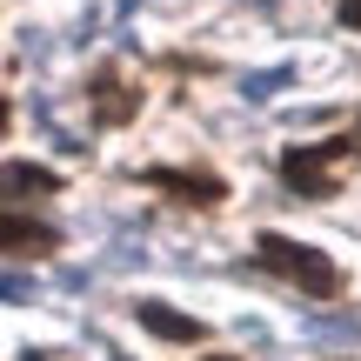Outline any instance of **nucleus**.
I'll list each match as a JSON object with an SVG mask.
<instances>
[{"mask_svg": "<svg viewBox=\"0 0 361 361\" xmlns=\"http://www.w3.org/2000/svg\"><path fill=\"white\" fill-rule=\"evenodd\" d=\"M255 255H261V268H274L281 281H295L308 301H341L348 295V274H341L322 247H308V241H288V234L268 228V234H255Z\"/></svg>", "mask_w": 361, "mask_h": 361, "instance_id": "f03ea898", "label": "nucleus"}, {"mask_svg": "<svg viewBox=\"0 0 361 361\" xmlns=\"http://www.w3.org/2000/svg\"><path fill=\"white\" fill-rule=\"evenodd\" d=\"M134 322L147 328V335H161V341H207V322H194V314H180L168 308V301H134Z\"/></svg>", "mask_w": 361, "mask_h": 361, "instance_id": "423d86ee", "label": "nucleus"}, {"mask_svg": "<svg viewBox=\"0 0 361 361\" xmlns=\"http://www.w3.org/2000/svg\"><path fill=\"white\" fill-rule=\"evenodd\" d=\"M7 121H13V107H7V94H0V134H7Z\"/></svg>", "mask_w": 361, "mask_h": 361, "instance_id": "9d476101", "label": "nucleus"}, {"mask_svg": "<svg viewBox=\"0 0 361 361\" xmlns=\"http://www.w3.org/2000/svg\"><path fill=\"white\" fill-rule=\"evenodd\" d=\"M27 361H47V355H27Z\"/></svg>", "mask_w": 361, "mask_h": 361, "instance_id": "f8f14e48", "label": "nucleus"}, {"mask_svg": "<svg viewBox=\"0 0 361 361\" xmlns=\"http://www.w3.org/2000/svg\"><path fill=\"white\" fill-rule=\"evenodd\" d=\"M141 180L161 188V194H174L180 207H221V201H228V180L207 174V168H147Z\"/></svg>", "mask_w": 361, "mask_h": 361, "instance_id": "20e7f679", "label": "nucleus"}, {"mask_svg": "<svg viewBox=\"0 0 361 361\" xmlns=\"http://www.w3.org/2000/svg\"><path fill=\"white\" fill-rule=\"evenodd\" d=\"M207 361H228V355H207Z\"/></svg>", "mask_w": 361, "mask_h": 361, "instance_id": "9b49d317", "label": "nucleus"}, {"mask_svg": "<svg viewBox=\"0 0 361 361\" xmlns=\"http://www.w3.org/2000/svg\"><path fill=\"white\" fill-rule=\"evenodd\" d=\"M335 20H341V27H355V34H361V0H341V7H335Z\"/></svg>", "mask_w": 361, "mask_h": 361, "instance_id": "1a4fd4ad", "label": "nucleus"}, {"mask_svg": "<svg viewBox=\"0 0 361 361\" xmlns=\"http://www.w3.org/2000/svg\"><path fill=\"white\" fill-rule=\"evenodd\" d=\"M341 161H361V121L341 128V134H328V141L288 147V154H281V180L301 194V201H335V194H341V180H335Z\"/></svg>", "mask_w": 361, "mask_h": 361, "instance_id": "f257e3e1", "label": "nucleus"}, {"mask_svg": "<svg viewBox=\"0 0 361 361\" xmlns=\"http://www.w3.org/2000/svg\"><path fill=\"white\" fill-rule=\"evenodd\" d=\"M54 247H61V228H54V221L0 214V255H27V261H40V255H54Z\"/></svg>", "mask_w": 361, "mask_h": 361, "instance_id": "39448f33", "label": "nucleus"}, {"mask_svg": "<svg viewBox=\"0 0 361 361\" xmlns=\"http://www.w3.org/2000/svg\"><path fill=\"white\" fill-rule=\"evenodd\" d=\"M281 80H288V74H255V80H247V101H268Z\"/></svg>", "mask_w": 361, "mask_h": 361, "instance_id": "6e6552de", "label": "nucleus"}, {"mask_svg": "<svg viewBox=\"0 0 361 361\" xmlns=\"http://www.w3.org/2000/svg\"><path fill=\"white\" fill-rule=\"evenodd\" d=\"M40 194H61V174H54V168L0 161V201H40Z\"/></svg>", "mask_w": 361, "mask_h": 361, "instance_id": "0eeeda50", "label": "nucleus"}, {"mask_svg": "<svg viewBox=\"0 0 361 361\" xmlns=\"http://www.w3.org/2000/svg\"><path fill=\"white\" fill-rule=\"evenodd\" d=\"M87 107H94V128H128L141 114V87H134L121 67H101L87 80Z\"/></svg>", "mask_w": 361, "mask_h": 361, "instance_id": "7ed1b4c3", "label": "nucleus"}]
</instances>
